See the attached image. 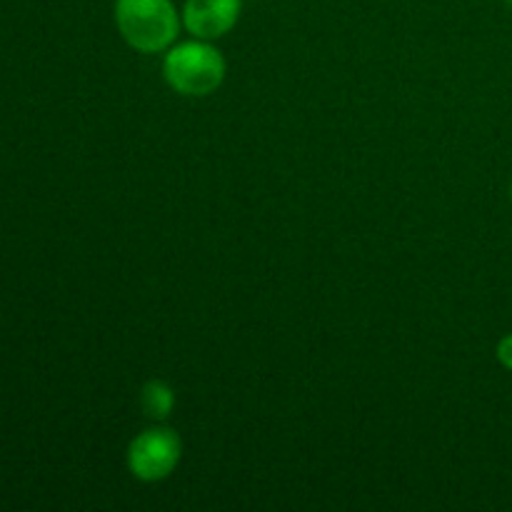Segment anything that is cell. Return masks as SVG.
Returning <instances> with one entry per match:
<instances>
[{
    "label": "cell",
    "instance_id": "4",
    "mask_svg": "<svg viewBox=\"0 0 512 512\" xmlns=\"http://www.w3.org/2000/svg\"><path fill=\"white\" fill-rule=\"evenodd\" d=\"M240 15V0H188L183 8L185 28L200 40L228 33Z\"/></svg>",
    "mask_w": 512,
    "mask_h": 512
},
{
    "label": "cell",
    "instance_id": "8",
    "mask_svg": "<svg viewBox=\"0 0 512 512\" xmlns=\"http://www.w3.org/2000/svg\"><path fill=\"white\" fill-rule=\"evenodd\" d=\"M510 198H512V185H510Z\"/></svg>",
    "mask_w": 512,
    "mask_h": 512
},
{
    "label": "cell",
    "instance_id": "5",
    "mask_svg": "<svg viewBox=\"0 0 512 512\" xmlns=\"http://www.w3.org/2000/svg\"><path fill=\"white\" fill-rule=\"evenodd\" d=\"M173 403V390L165 383H160V380H150L143 388V393H140V405H143L145 415L153 420L168 418L170 410H173Z\"/></svg>",
    "mask_w": 512,
    "mask_h": 512
},
{
    "label": "cell",
    "instance_id": "3",
    "mask_svg": "<svg viewBox=\"0 0 512 512\" xmlns=\"http://www.w3.org/2000/svg\"><path fill=\"white\" fill-rule=\"evenodd\" d=\"M180 463V438L168 428H150L140 433L128 448L130 473L145 483L168 478Z\"/></svg>",
    "mask_w": 512,
    "mask_h": 512
},
{
    "label": "cell",
    "instance_id": "2",
    "mask_svg": "<svg viewBox=\"0 0 512 512\" xmlns=\"http://www.w3.org/2000/svg\"><path fill=\"white\" fill-rule=\"evenodd\" d=\"M165 80L170 88L188 98H203L220 88L225 80V60L213 45L203 40H190L170 48L163 63Z\"/></svg>",
    "mask_w": 512,
    "mask_h": 512
},
{
    "label": "cell",
    "instance_id": "7",
    "mask_svg": "<svg viewBox=\"0 0 512 512\" xmlns=\"http://www.w3.org/2000/svg\"><path fill=\"white\" fill-rule=\"evenodd\" d=\"M505 3H508V5H510V10H512V0H505Z\"/></svg>",
    "mask_w": 512,
    "mask_h": 512
},
{
    "label": "cell",
    "instance_id": "1",
    "mask_svg": "<svg viewBox=\"0 0 512 512\" xmlns=\"http://www.w3.org/2000/svg\"><path fill=\"white\" fill-rule=\"evenodd\" d=\"M115 23L130 48L160 53L178 38L180 18L170 0H118Z\"/></svg>",
    "mask_w": 512,
    "mask_h": 512
},
{
    "label": "cell",
    "instance_id": "6",
    "mask_svg": "<svg viewBox=\"0 0 512 512\" xmlns=\"http://www.w3.org/2000/svg\"><path fill=\"white\" fill-rule=\"evenodd\" d=\"M498 358L505 368L512 370V335H505L498 343Z\"/></svg>",
    "mask_w": 512,
    "mask_h": 512
}]
</instances>
